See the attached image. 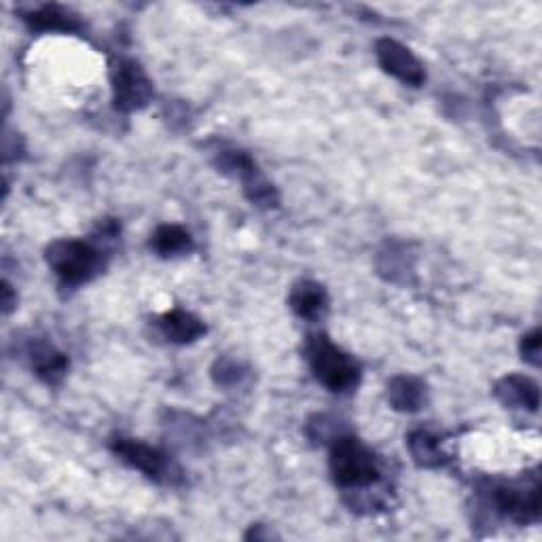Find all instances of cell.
Instances as JSON below:
<instances>
[{
	"label": "cell",
	"mask_w": 542,
	"mask_h": 542,
	"mask_svg": "<svg viewBox=\"0 0 542 542\" xmlns=\"http://www.w3.org/2000/svg\"><path fill=\"white\" fill-rule=\"evenodd\" d=\"M151 246L161 257H178L193 250V238L191 233L180 225H161L153 233Z\"/></svg>",
	"instance_id": "2e32d148"
},
{
	"label": "cell",
	"mask_w": 542,
	"mask_h": 542,
	"mask_svg": "<svg viewBox=\"0 0 542 542\" xmlns=\"http://www.w3.org/2000/svg\"><path fill=\"white\" fill-rule=\"evenodd\" d=\"M3 305H5V314H9L13 310L15 305V299H13V293H11V286L5 282V288H3Z\"/></svg>",
	"instance_id": "d6986e66"
},
{
	"label": "cell",
	"mask_w": 542,
	"mask_h": 542,
	"mask_svg": "<svg viewBox=\"0 0 542 542\" xmlns=\"http://www.w3.org/2000/svg\"><path fill=\"white\" fill-rule=\"evenodd\" d=\"M24 20L30 28L43 32H77L81 28L77 17L58 5H45L41 9H34L24 15Z\"/></svg>",
	"instance_id": "5bb4252c"
},
{
	"label": "cell",
	"mask_w": 542,
	"mask_h": 542,
	"mask_svg": "<svg viewBox=\"0 0 542 542\" xmlns=\"http://www.w3.org/2000/svg\"><path fill=\"white\" fill-rule=\"evenodd\" d=\"M47 265L64 284L81 286L98 278L104 269L102 252L83 240H58L47 248Z\"/></svg>",
	"instance_id": "7a4b0ae2"
},
{
	"label": "cell",
	"mask_w": 542,
	"mask_h": 542,
	"mask_svg": "<svg viewBox=\"0 0 542 542\" xmlns=\"http://www.w3.org/2000/svg\"><path fill=\"white\" fill-rule=\"evenodd\" d=\"M159 329L166 339L178 346L193 343L206 335V324L191 312L185 310H172L159 318Z\"/></svg>",
	"instance_id": "8fae6325"
},
{
	"label": "cell",
	"mask_w": 542,
	"mask_h": 542,
	"mask_svg": "<svg viewBox=\"0 0 542 542\" xmlns=\"http://www.w3.org/2000/svg\"><path fill=\"white\" fill-rule=\"evenodd\" d=\"M494 392L500 403L507 407H521L528 411H538L540 407V388L532 377L526 375L502 377Z\"/></svg>",
	"instance_id": "9c48e42d"
},
{
	"label": "cell",
	"mask_w": 542,
	"mask_h": 542,
	"mask_svg": "<svg viewBox=\"0 0 542 542\" xmlns=\"http://www.w3.org/2000/svg\"><path fill=\"white\" fill-rule=\"evenodd\" d=\"M540 346H542V339H540V331L538 329H534L528 335H523V339L519 343V350H521L523 360H528L530 365L538 367L540 365Z\"/></svg>",
	"instance_id": "e0dca14e"
},
{
	"label": "cell",
	"mask_w": 542,
	"mask_h": 542,
	"mask_svg": "<svg viewBox=\"0 0 542 542\" xmlns=\"http://www.w3.org/2000/svg\"><path fill=\"white\" fill-rule=\"evenodd\" d=\"M388 401L396 411L415 413L426 405V386L418 377L396 375L388 384Z\"/></svg>",
	"instance_id": "7c38bea8"
},
{
	"label": "cell",
	"mask_w": 542,
	"mask_h": 542,
	"mask_svg": "<svg viewBox=\"0 0 542 542\" xmlns=\"http://www.w3.org/2000/svg\"><path fill=\"white\" fill-rule=\"evenodd\" d=\"M490 500L498 513L519 523L536 521L540 517V485H494Z\"/></svg>",
	"instance_id": "52a82bcc"
},
{
	"label": "cell",
	"mask_w": 542,
	"mask_h": 542,
	"mask_svg": "<svg viewBox=\"0 0 542 542\" xmlns=\"http://www.w3.org/2000/svg\"><path fill=\"white\" fill-rule=\"evenodd\" d=\"M407 445L413 460L424 468H441L447 462V456L441 447V439L430 435L428 430L411 432Z\"/></svg>",
	"instance_id": "9a60e30c"
},
{
	"label": "cell",
	"mask_w": 542,
	"mask_h": 542,
	"mask_svg": "<svg viewBox=\"0 0 542 542\" xmlns=\"http://www.w3.org/2000/svg\"><path fill=\"white\" fill-rule=\"evenodd\" d=\"M30 363L34 373L49 386H58L68 373L66 354L49 346V343H34L30 348Z\"/></svg>",
	"instance_id": "4fadbf2b"
},
{
	"label": "cell",
	"mask_w": 542,
	"mask_h": 542,
	"mask_svg": "<svg viewBox=\"0 0 542 542\" xmlns=\"http://www.w3.org/2000/svg\"><path fill=\"white\" fill-rule=\"evenodd\" d=\"M307 358L318 382L331 392H350L360 382V365L339 350L327 335L312 337L307 346Z\"/></svg>",
	"instance_id": "3957f363"
},
{
	"label": "cell",
	"mask_w": 542,
	"mask_h": 542,
	"mask_svg": "<svg viewBox=\"0 0 542 542\" xmlns=\"http://www.w3.org/2000/svg\"><path fill=\"white\" fill-rule=\"evenodd\" d=\"M291 310L303 320H318L329 307V295L324 286L314 280H301L293 286L291 297Z\"/></svg>",
	"instance_id": "30bf717a"
},
{
	"label": "cell",
	"mask_w": 542,
	"mask_h": 542,
	"mask_svg": "<svg viewBox=\"0 0 542 542\" xmlns=\"http://www.w3.org/2000/svg\"><path fill=\"white\" fill-rule=\"evenodd\" d=\"M113 102L117 111L132 113L147 106L153 98V83L144 68L134 60H119L111 72Z\"/></svg>",
	"instance_id": "5b68a950"
},
{
	"label": "cell",
	"mask_w": 542,
	"mask_h": 542,
	"mask_svg": "<svg viewBox=\"0 0 542 542\" xmlns=\"http://www.w3.org/2000/svg\"><path fill=\"white\" fill-rule=\"evenodd\" d=\"M331 475L343 490H363L379 481V464L373 451L356 437H339L331 447Z\"/></svg>",
	"instance_id": "6da1fadb"
},
{
	"label": "cell",
	"mask_w": 542,
	"mask_h": 542,
	"mask_svg": "<svg viewBox=\"0 0 542 542\" xmlns=\"http://www.w3.org/2000/svg\"><path fill=\"white\" fill-rule=\"evenodd\" d=\"M219 168L238 176L244 185V193L252 204L261 208H274L278 206L280 197L274 185L261 174L259 166L252 161V157L238 149H223L219 151Z\"/></svg>",
	"instance_id": "277c9868"
},
{
	"label": "cell",
	"mask_w": 542,
	"mask_h": 542,
	"mask_svg": "<svg viewBox=\"0 0 542 542\" xmlns=\"http://www.w3.org/2000/svg\"><path fill=\"white\" fill-rule=\"evenodd\" d=\"M375 56L379 66L388 72L390 77L399 79L405 85L420 87L426 81V70L422 62L413 53L394 39H379L375 45Z\"/></svg>",
	"instance_id": "ba28073f"
},
{
	"label": "cell",
	"mask_w": 542,
	"mask_h": 542,
	"mask_svg": "<svg viewBox=\"0 0 542 542\" xmlns=\"http://www.w3.org/2000/svg\"><path fill=\"white\" fill-rule=\"evenodd\" d=\"M214 379L223 386H229V384H238L242 379V369L238 363H233V360H219L214 367Z\"/></svg>",
	"instance_id": "ac0fdd59"
},
{
	"label": "cell",
	"mask_w": 542,
	"mask_h": 542,
	"mask_svg": "<svg viewBox=\"0 0 542 542\" xmlns=\"http://www.w3.org/2000/svg\"><path fill=\"white\" fill-rule=\"evenodd\" d=\"M111 449L115 451V456L121 458V462H125L128 466H132L134 471H140L144 477H149L153 481H172V464L168 460V456L164 451L142 443L136 439H128V437H119L111 443Z\"/></svg>",
	"instance_id": "8992f818"
}]
</instances>
